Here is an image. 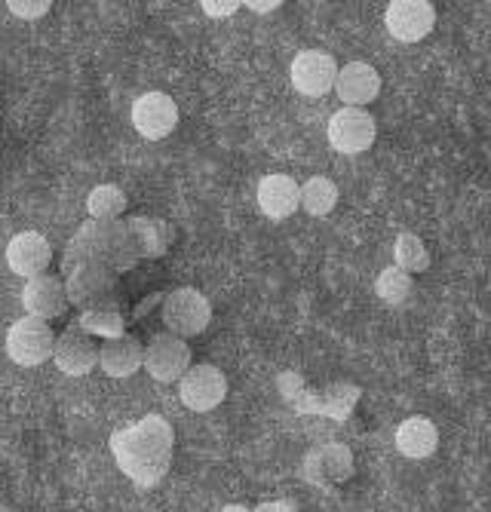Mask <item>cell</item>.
I'll use <instances>...</instances> for the list:
<instances>
[{"label": "cell", "mask_w": 491, "mask_h": 512, "mask_svg": "<svg viewBox=\"0 0 491 512\" xmlns=\"http://www.w3.org/2000/svg\"><path fill=\"white\" fill-rule=\"evenodd\" d=\"M50 7H53V0H10L7 4V10L16 16V19H43L50 13Z\"/></svg>", "instance_id": "obj_25"}, {"label": "cell", "mask_w": 491, "mask_h": 512, "mask_svg": "<svg viewBox=\"0 0 491 512\" xmlns=\"http://www.w3.org/2000/svg\"><path fill=\"white\" fill-rule=\"evenodd\" d=\"M56 368L68 378H83L93 368H99V344L93 341V335L80 332L71 322L68 329L56 338V350H53Z\"/></svg>", "instance_id": "obj_12"}, {"label": "cell", "mask_w": 491, "mask_h": 512, "mask_svg": "<svg viewBox=\"0 0 491 512\" xmlns=\"http://www.w3.org/2000/svg\"><path fill=\"white\" fill-rule=\"evenodd\" d=\"M178 396H182L185 408L191 411H212L225 402L228 396V378L218 365L200 362L185 371V378L178 381Z\"/></svg>", "instance_id": "obj_7"}, {"label": "cell", "mask_w": 491, "mask_h": 512, "mask_svg": "<svg viewBox=\"0 0 491 512\" xmlns=\"http://www.w3.org/2000/svg\"><path fill=\"white\" fill-rule=\"evenodd\" d=\"M221 512H249L246 506H228V509H221Z\"/></svg>", "instance_id": "obj_28"}, {"label": "cell", "mask_w": 491, "mask_h": 512, "mask_svg": "<svg viewBox=\"0 0 491 512\" xmlns=\"http://www.w3.org/2000/svg\"><path fill=\"white\" fill-rule=\"evenodd\" d=\"M129 117H132V126L142 138L148 142H160V138L172 135V129L178 126V105L172 96L166 92H145L129 108Z\"/></svg>", "instance_id": "obj_9"}, {"label": "cell", "mask_w": 491, "mask_h": 512, "mask_svg": "<svg viewBox=\"0 0 491 512\" xmlns=\"http://www.w3.org/2000/svg\"><path fill=\"white\" fill-rule=\"evenodd\" d=\"M68 304L80 310H102L117 301V273L105 264H77L65 273Z\"/></svg>", "instance_id": "obj_4"}, {"label": "cell", "mask_w": 491, "mask_h": 512, "mask_svg": "<svg viewBox=\"0 0 491 512\" xmlns=\"http://www.w3.org/2000/svg\"><path fill=\"white\" fill-rule=\"evenodd\" d=\"M126 209H129V200L117 184H99V188H93L86 197V212L93 221H120Z\"/></svg>", "instance_id": "obj_21"}, {"label": "cell", "mask_w": 491, "mask_h": 512, "mask_svg": "<svg viewBox=\"0 0 491 512\" xmlns=\"http://www.w3.org/2000/svg\"><path fill=\"white\" fill-rule=\"evenodd\" d=\"M338 206V188L335 181L326 178V175H314L301 184V209L314 218H323L329 215L332 209Z\"/></svg>", "instance_id": "obj_22"}, {"label": "cell", "mask_w": 491, "mask_h": 512, "mask_svg": "<svg viewBox=\"0 0 491 512\" xmlns=\"http://www.w3.org/2000/svg\"><path fill=\"white\" fill-rule=\"evenodd\" d=\"M243 7H249L252 13H274L283 4H280V0H249V4H243Z\"/></svg>", "instance_id": "obj_27"}, {"label": "cell", "mask_w": 491, "mask_h": 512, "mask_svg": "<svg viewBox=\"0 0 491 512\" xmlns=\"http://www.w3.org/2000/svg\"><path fill=\"white\" fill-rule=\"evenodd\" d=\"M74 325L80 332L102 338V341H114L126 335V316L117 307H102V310H80V316L74 319Z\"/></svg>", "instance_id": "obj_20"}, {"label": "cell", "mask_w": 491, "mask_h": 512, "mask_svg": "<svg viewBox=\"0 0 491 512\" xmlns=\"http://www.w3.org/2000/svg\"><path fill=\"white\" fill-rule=\"evenodd\" d=\"M139 249L132 240L126 221H86L71 237L65 258H62V276L71 273L77 264H105L117 276L136 267Z\"/></svg>", "instance_id": "obj_2"}, {"label": "cell", "mask_w": 491, "mask_h": 512, "mask_svg": "<svg viewBox=\"0 0 491 512\" xmlns=\"http://www.w3.org/2000/svg\"><path fill=\"white\" fill-rule=\"evenodd\" d=\"M335 92H338V99L347 108H363L372 99H378V92H381V74L372 65H366V62H350V65H344L338 71Z\"/></svg>", "instance_id": "obj_16"}, {"label": "cell", "mask_w": 491, "mask_h": 512, "mask_svg": "<svg viewBox=\"0 0 491 512\" xmlns=\"http://www.w3.org/2000/svg\"><path fill=\"white\" fill-rule=\"evenodd\" d=\"M384 25L393 40L399 43H418L436 25V10L427 0H393L384 13Z\"/></svg>", "instance_id": "obj_10"}, {"label": "cell", "mask_w": 491, "mask_h": 512, "mask_svg": "<svg viewBox=\"0 0 491 512\" xmlns=\"http://www.w3.org/2000/svg\"><path fill=\"white\" fill-rule=\"evenodd\" d=\"M126 227L132 240H136V249H139V258H160L166 255V249L172 246V227L160 218H151V215H132L126 218Z\"/></svg>", "instance_id": "obj_19"}, {"label": "cell", "mask_w": 491, "mask_h": 512, "mask_svg": "<svg viewBox=\"0 0 491 512\" xmlns=\"http://www.w3.org/2000/svg\"><path fill=\"white\" fill-rule=\"evenodd\" d=\"M326 135L338 154H363L375 145L378 129L366 108H341L329 117Z\"/></svg>", "instance_id": "obj_6"}, {"label": "cell", "mask_w": 491, "mask_h": 512, "mask_svg": "<svg viewBox=\"0 0 491 512\" xmlns=\"http://www.w3.org/2000/svg\"><path fill=\"white\" fill-rule=\"evenodd\" d=\"M292 86L301 92L307 99H320L326 92L335 89V80H338V68H335V59L323 50H304L295 56L292 62Z\"/></svg>", "instance_id": "obj_11"}, {"label": "cell", "mask_w": 491, "mask_h": 512, "mask_svg": "<svg viewBox=\"0 0 491 512\" xmlns=\"http://www.w3.org/2000/svg\"><path fill=\"white\" fill-rule=\"evenodd\" d=\"M203 13L209 16V19H228V16H234L243 4H237V0H203Z\"/></svg>", "instance_id": "obj_26"}, {"label": "cell", "mask_w": 491, "mask_h": 512, "mask_svg": "<svg viewBox=\"0 0 491 512\" xmlns=\"http://www.w3.org/2000/svg\"><path fill=\"white\" fill-rule=\"evenodd\" d=\"M99 368L108 378H132L139 368H145V347L136 335H123L114 341H102L99 347Z\"/></svg>", "instance_id": "obj_17"}, {"label": "cell", "mask_w": 491, "mask_h": 512, "mask_svg": "<svg viewBox=\"0 0 491 512\" xmlns=\"http://www.w3.org/2000/svg\"><path fill=\"white\" fill-rule=\"evenodd\" d=\"M191 368V347L188 341L175 338L169 332H160L145 347V371L160 384H175L185 378Z\"/></svg>", "instance_id": "obj_8"}, {"label": "cell", "mask_w": 491, "mask_h": 512, "mask_svg": "<svg viewBox=\"0 0 491 512\" xmlns=\"http://www.w3.org/2000/svg\"><path fill=\"white\" fill-rule=\"evenodd\" d=\"M22 307L25 316H37V319H56L68 310V292H65V279L43 273L34 279H25L22 286Z\"/></svg>", "instance_id": "obj_14"}, {"label": "cell", "mask_w": 491, "mask_h": 512, "mask_svg": "<svg viewBox=\"0 0 491 512\" xmlns=\"http://www.w3.org/2000/svg\"><path fill=\"white\" fill-rule=\"evenodd\" d=\"M393 255H396V267H403L406 273H421L430 267V252L415 234H399Z\"/></svg>", "instance_id": "obj_24"}, {"label": "cell", "mask_w": 491, "mask_h": 512, "mask_svg": "<svg viewBox=\"0 0 491 512\" xmlns=\"http://www.w3.org/2000/svg\"><path fill=\"white\" fill-rule=\"evenodd\" d=\"M50 264H53V246L47 237L37 234V230H22V234H16L7 243V267L16 276H25V279L43 276Z\"/></svg>", "instance_id": "obj_13"}, {"label": "cell", "mask_w": 491, "mask_h": 512, "mask_svg": "<svg viewBox=\"0 0 491 512\" xmlns=\"http://www.w3.org/2000/svg\"><path fill=\"white\" fill-rule=\"evenodd\" d=\"M56 350V332L47 319L37 316H22L10 325L7 332V356L22 365V368H34L43 365L47 359H53Z\"/></svg>", "instance_id": "obj_5"}, {"label": "cell", "mask_w": 491, "mask_h": 512, "mask_svg": "<svg viewBox=\"0 0 491 512\" xmlns=\"http://www.w3.org/2000/svg\"><path fill=\"white\" fill-rule=\"evenodd\" d=\"M209 322H212V304L203 292L185 286L163 298V325L169 335L188 341L203 335L209 329Z\"/></svg>", "instance_id": "obj_3"}, {"label": "cell", "mask_w": 491, "mask_h": 512, "mask_svg": "<svg viewBox=\"0 0 491 512\" xmlns=\"http://www.w3.org/2000/svg\"><path fill=\"white\" fill-rule=\"evenodd\" d=\"M436 445H439V430H436V424L430 421V417H421V414L406 417V421L399 424V430H396V448L409 460L430 457L436 451Z\"/></svg>", "instance_id": "obj_18"}, {"label": "cell", "mask_w": 491, "mask_h": 512, "mask_svg": "<svg viewBox=\"0 0 491 512\" xmlns=\"http://www.w3.org/2000/svg\"><path fill=\"white\" fill-rule=\"evenodd\" d=\"M111 448H114V457L123 467V473L136 485L151 488L163 479V473L169 467L172 430L160 414H148L136 427L114 433Z\"/></svg>", "instance_id": "obj_1"}, {"label": "cell", "mask_w": 491, "mask_h": 512, "mask_svg": "<svg viewBox=\"0 0 491 512\" xmlns=\"http://www.w3.org/2000/svg\"><path fill=\"white\" fill-rule=\"evenodd\" d=\"M258 209L274 221L295 215L301 209V184L292 175H280V172L264 175L258 181Z\"/></svg>", "instance_id": "obj_15"}, {"label": "cell", "mask_w": 491, "mask_h": 512, "mask_svg": "<svg viewBox=\"0 0 491 512\" xmlns=\"http://www.w3.org/2000/svg\"><path fill=\"white\" fill-rule=\"evenodd\" d=\"M375 292L384 304H403L412 295V273H406L403 267H384L375 279Z\"/></svg>", "instance_id": "obj_23"}]
</instances>
